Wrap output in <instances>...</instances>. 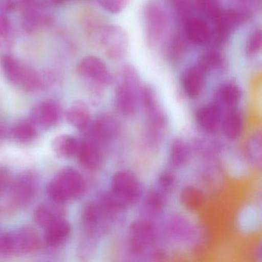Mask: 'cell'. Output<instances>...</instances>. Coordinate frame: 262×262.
Listing matches in <instances>:
<instances>
[{"mask_svg":"<svg viewBox=\"0 0 262 262\" xmlns=\"http://www.w3.org/2000/svg\"><path fill=\"white\" fill-rule=\"evenodd\" d=\"M85 182L82 174L74 168L61 170L47 186V194L51 201L65 203L78 199L85 193Z\"/></svg>","mask_w":262,"mask_h":262,"instance_id":"obj_1","label":"cell"},{"mask_svg":"<svg viewBox=\"0 0 262 262\" xmlns=\"http://www.w3.org/2000/svg\"><path fill=\"white\" fill-rule=\"evenodd\" d=\"M139 76L137 70L126 65L121 70V80L116 87V108L124 116H133L137 111L139 97Z\"/></svg>","mask_w":262,"mask_h":262,"instance_id":"obj_2","label":"cell"},{"mask_svg":"<svg viewBox=\"0 0 262 262\" xmlns=\"http://www.w3.org/2000/svg\"><path fill=\"white\" fill-rule=\"evenodd\" d=\"M143 19L147 42L156 47L162 40L168 29V13L162 4L150 0L144 7Z\"/></svg>","mask_w":262,"mask_h":262,"instance_id":"obj_3","label":"cell"},{"mask_svg":"<svg viewBox=\"0 0 262 262\" xmlns=\"http://www.w3.org/2000/svg\"><path fill=\"white\" fill-rule=\"evenodd\" d=\"M248 17L240 10H222L212 19V41L217 45H223L228 42L233 32Z\"/></svg>","mask_w":262,"mask_h":262,"instance_id":"obj_4","label":"cell"},{"mask_svg":"<svg viewBox=\"0 0 262 262\" xmlns=\"http://www.w3.org/2000/svg\"><path fill=\"white\" fill-rule=\"evenodd\" d=\"M111 191L128 205L137 202L142 194V185L139 179L128 171H119L113 176Z\"/></svg>","mask_w":262,"mask_h":262,"instance_id":"obj_5","label":"cell"},{"mask_svg":"<svg viewBox=\"0 0 262 262\" xmlns=\"http://www.w3.org/2000/svg\"><path fill=\"white\" fill-rule=\"evenodd\" d=\"M102 43L110 59L114 61L121 60L125 57L128 51V34L119 26H108L102 33Z\"/></svg>","mask_w":262,"mask_h":262,"instance_id":"obj_6","label":"cell"},{"mask_svg":"<svg viewBox=\"0 0 262 262\" xmlns=\"http://www.w3.org/2000/svg\"><path fill=\"white\" fill-rule=\"evenodd\" d=\"M157 237L156 228L147 221H136L129 228L128 245L132 252L142 254L148 245L154 243Z\"/></svg>","mask_w":262,"mask_h":262,"instance_id":"obj_7","label":"cell"},{"mask_svg":"<svg viewBox=\"0 0 262 262\" xmlns=\"http://www.w3.org/2000/svg\"><path fill=\"white\" fill-rule=\"evenodd\" d=\"M184 36L187 40L197 46H206L212 42V29L208 23L199 16L184 19Z\"/></svg>","mask_w":262,"mask_h":262,"instance_id":"obj_8","label":"cell"},{"mask_svg":"<svg viewBox=\"0 0 262 262\" xmlns=\"http://www.w3.org/2000/svg\"><path fill=\"white\" fill-rule=\"evenodd\" d=\"M78 70L82 76L102 85H108L113 82V76L105 62L96 56H87L82 59L78 67Z\"/></svg>","mask_w":262,"mask_h":262,"instance_id":"obj_9","label":"cell"},{"mask_svg":"<svg viewBox=\"0 0 262 262\" xmlns=\"http://www.w3.org/2000/svg\"><path fill=\"white\" fill-rule=\"evenodd\" d=\"M37 182L33 174L26 173L19 176L11 186L10 195L13 205L24 206L33 199L36 191Z\"/></svg>","mask_w":262,"mask_h":262,"instance_id":"obj_10","label":"cell"},{"mask_svg":"<svg viewBox=\"0 0 262 262\" xmlns=\"http://www.w3.org/2000/svg\"><path fill=\"white\" fill-rule=\"evenodd\" d=\"M61 108L55 102H43L36 105L30 113L31 122L42 128L54 126L60 120Z\"/></svg>","mask_w":262,"mask_h":262,"instance_id":"obj_11","label":"cell"},{"mask_svg":"<svg viewBox=\"0 0 262 262\" xmlns=\"http://www.w3.org/2000/svg\"><path fill=\"white\" fill-rule=\"evenodd\" d=\"M13 252L30 254L41 248L42 242L39 233L31 227H24L13 234Z\"/></svg>","mask_w":262,"mask_h":262,"instance_id":"obj_12","label":"cell"},{"mask_svg":"<svg viewBox=\"0 0 262 262\" xmlns=\"http://www.w3.org/2000/svg\"><path fill=\"white\" fill-rule=\"evenodd\" d=\"M120 130L119 120L108 113L101 115L90 126L92 136L102 141L116 139L120 133Z\"/></svg>","mask_w":262,"mask_h":262,"instance_id":"obj_13","label":"cell"},{"mask_svg":"<svg viewBox=\"0 0 262 262\" xmlns=\"http://www.w3.org/2000/svg\"><path fill=\"white\" fill-rule=\"evenodd\" d=\"M4 67L7 77L14 83L22 85L27 90H34L39 86V81L36 76L23 70L20 65L13 58L6 57Z\"/></svg>","mask_w":262,"mask_h":262,"instance_id":"obj_14","label":"cell"},{"mask_svg":"<svg viewBox=\"0 0 262 262\" xmlns=\"http://www.w3.org/2000/svg\"><path fill=\"white\" fill-rule=\"evenodd\" d=\"M206 73L197 65L188 67L181 77V85L188 97L195 99L202 93Z\"/></svg>","mask_w":262,"mask_h":262,"instance_id":"obj_15","label":"cell"},{"mask_svg":"<svg viewBox=\"0 0 262 262\" xmlns=\"http://www.w3.org/2000/svg\"><path fill=\"white\" fill-rule=\"evenodd\" d=\"M76 154L79 163L86 169L96 171L102 165V154L94 141H83L79 143Z\"/></svg>","mask_w":262,"mask_h":262,"instance_id":"obj_16","label":"cell"},{"mask_svg":"<svg viewBox=\"0 0 262 262\" xmlns=\"http://www.w3.org/2000/svg\"><path fill=\"white\" fill-rule=\"evenodd\" d=\"M199 126L207 133H214L222 123V116L220 106L215 104L204 105L196 114Z\"/></svg>","mask_w":262,"mask_h":262,"instance_id":"obj_17","label":"cell"},{"mask_svg":"<svg viewBox=\"0 0 262 262\" xmlns=\"http://www.w3.org/2000/svg\"><path fill=\"white\" fill-rule=\"evenodd\" d=\"M63 204L52 201V203L37 207L34 212L35 222L39 226L46 228L57 219H62L66 212Z\"/></svg>","mask_w":262,"mask_h":262,"instance_id":"obj_18","label":"cell"},{"mask_svg":"<svg viewBox=\"0 0 262 262\" xmlns=\"http://www.w3.org/2000/svg\"><path fill=\"white\" fill-rule=\"evenodd\" d=\"M71 232V226L65 219H59L46 228L45 242L50 248H56L66 242Z\"/></svg>","mask_w":262,"mask_h":262,"instance_id":"obj_19","label":"cell"},{"mask_svg":"<svg viewBox=\"0 0 262 262\" xmlns=\"http://www.w3.org/2000/svg\"><path fill=\"white\" fill-rule=\"evenodd\" d=\"M221 127L222 133L227 139L234 140L242 135L243 131V116L238 110L231 108L225 116L222 117Z\"/></svg>","mask_w":262,"mask_h":262,"instance_id":"obj_20","label":"cell"},{"mask_svg":"<svg viewBox=\"0 0 262 262\" xmlns=\"http://www.w3.org/2000/svg\"><path fill=\"white\" fill-rule=\"evenodd\" d=\"M67 120L73 127L85 131L91 121L90 111L86 104L83 102H74L67 110Z\"/></svg>","mask_w":262,"mask_h":262,"instance_id":"obj_21","label":"cell"},{"mask_svg":"<svg viewBox=\"0 0 262 262\" xmlns=\"http://www.w3.org/2000/svg\"><path fill=\"white\" fill-rule=\"evenodd\" d=\"M79 143L77 139L70 135L56 136L52 142V148L58 157L70 159L77 153Z\"/></svg>","mask_w":262,"mask_h":262,"instance_id":"obj_22","label":"cell"},{"mask_svg":"<svg viewBox=\"0 0 262 262\" xmlns=\"http://www.w3.org/2000/svg\"><path fill=\"white\" fill-rule=\"evenodd\" d=\"M242 92L240 87L232 82L222 84L216 92V99L220 105L232 108L240 102Z\"/></svg>","mask_w":262,"mask_h":262,"instance_id":"obj_23","label":"cell"},{"mask_svg":"<svg viewBox=\"0 0 262 262\" xmlns=\"http://www.w3.org/2000/svg\"><path fill=\"white\" fill-rule=\"evenodd\" d=\"M225 58L216 51H208L199 56L197 65L206 74L211 72L219 71L225 66Z\"/></svg>","mask_w":262,"mask_h":262,"instance_id":"obj_24","label":"cell"},{"mask_svg":"<svg viewBox=\"0 0 262 262\" xmlns=\"http://www.w3.org/2000/svg\"><path fill=\"white\" fill-rule=\"evenodd\" d=\"M189 156V148L183 140L176 139L173 141L170 147L169 159L174 166H183L188 162Z\"/></svg>","mask_w":262,"mask_h":262,"instance_id":"obj_25","label":"cell"},{"mask_svg":"<svg viewBox=\"0 0 262 262\" xmlns=\"http://www.w3.org/2000/svg\"><path fill=\"white\" fill-rule=\"evenodd\" d=\"M106 211H105L100 203L88 204L85 206V209L82 214V219H83L84 224L89 229H93L96 228L103 217L104 214Z\"/></svg>","mask_w":262,"mask_h":262,"instance_id":"obj_26","label":"cell"},{"mask_svg":"<svg viewBox=\"0 0 262 262\" xmlns=\"http://www.w3.org/2000/svg\"><path fill=\"white\" fill-rule=\"evenodd\" d=\"M186 50L185 36L176 34L171 37L167 46V56L169 61L177 62L182 59Z\"/></svg>","mask_w":262,"mask_h":262,"instance_id":"obj_27","label":"cell"},{"mask_svg":"<svg viewBox=\"0 0 262 262\" xmlns=\"http://www.w3.org/2000/svg\"><path fill=\"white\" fill-rule=\"evenodd\" d=\"M13 135L18 142L28 143L36 139L37 131L33 122L24 121L13 128Z\"/></svg>","mask_w":262,"mask_h":262,"instance_id":"obj_28","label":"cell"},{"mask_svg":"<svg viewBox=\"0 0 262 262\" xmlns=\"http://www.w3.org/2000/svg\"><path fill=\"white\" fill-rule=\"evenodd\" d=\"M193 3L194 10L200 12L211 20L223 10L220 0H193Z\"/></svg>","mask_w":262,"mask_h":262,"instance_id":"obj_29","label":"cell"},{"mask_svg":"<svg viewBox=\"0 0 262 262\" xmlns=\"http://www.w3.org/2000/svg\"><path fill=\"white\" fill-rule=\"evenodd\" d=\"M100 205L106 212H117L125 209L128 204L113 191L104 193L100 199Z\"/></svg>","mask_w":262,"mask_h":262,"instance_id":"obj_30","label":"cell"},{"mask_svg":"<svg viewBox=\"0 0 262 262\" xmlns=\"http://www.w3.org/2000/svg\"><path fill=\"white\" fill-rule=\"evenodd\" d=\"M262 47V33L260 29H256L251 32L247 39L245 44V53L248 57L257 56Z\"/></svg>","mask_w":262,"mask_h":262,"instance_id":"obj_31","label":"cell"},{"mask_svg":"<svg viewBox=\"0 0 262 262\" xmlns=\"http://www.w3.org/2000/svg\"><path fill=\"white\" fill-rule=\"evenodd\" d=\"M167 199L165 194L159 191L153 190L148 192L146 197V205L151 211H159L162 210L166 204Z\"/></svg>","mask_w":262,"mask_h":262,"instance_id":"obj_32","label":"cell"},{"mask_svg":"<svg viewBox=\"0 0 262 262\" xmlns=\"http://www.w3.org/2000/svg\"><path fill=\"white\" fill-rule=\"evenodd\" d=\"M247 153L248 157L255 163H260V157H261V141L260 136L258 137L254 136L251 138L247 145Z\"/></svg>","mask_w":262,"mask_h":262,"instance_id":"obj_33","label":"cell"},{"mask_svg":"<svg viewBox=\"0 0 262 262\" xmlns=\"http://www.w3.org/2000/svg\"><path fill=\"white\" fill-rule=\"evenodd\" d=\"M98 2L108 13L119 14L127 7L130 0H98Z\"/></svg>","mask_w":262,"mask_h":262,"instance_id":"obj_34","label":"cell"},{"mask_svg":"<svg viewBox=\"0 0 262 262\" xmlns=\"http://www.w3.org/2000/svg\"><path fill=\"white\" fill-rule=\"evenodd\" d=\"M13 252V234H0V256H9Z\"/></svg>","mask_w":262,"mask_h":262,"instance_id":"obj_35","label":"cell"},{"mask_svg":"<svg viewBox=\"0 0 262 262\" xmlns=\"http://www.w3.org/2000/svg\"><path fill=\"white\" fill-rule=\"evenodd\" d=\"M182 199L188 206L194 207L201 201V194L194 188H188L182 194Z\"/></svg>","mask_w":262,"mask_h":262,"instance_id":"obj_36","label":"cell"},{"mask_svg":"<svg viewBox=\"0 0 262 262\" xmlns=\"http://www.w3.org/2000/svg\"><path fill=\"white\" fill-rule=\"evenodd\" d=\"M158 181H159V184L161 188L165 190L170 189L174 185L176 178H174L172 173L165 171L161 173Z\"/></svg>","mask_w":262,"mask_h":262,"instance_id":"obj_37","label":"cell"},{"mask_svg":"<svg viewBox=\"0 0 262 262\" xmlns=\"http://www.w3.org/2000/svg\"><path fill=\"white\" fill-rule=\"evenodd\" d=\"M11 182L10 171L4 167H0V194L7 190Z\"/></svg>","mask_w":262,"mask_h":262,"instance_id":"obj_38","label":"cell"},{"mask_svg":"<svg viewBox=\"0 0 262 262\" xmlns=\"http://www.w3.org/2000/svg\"><path fill=\"white\" fill-rule=\"evenodd\" d=\"M243 5V9H242V11L246 13L247 15H249L250 11L252 10V8L257 6V3L259 0H239Z\"/></svg>","mask_w":262,"mask_h":262,"instance_id":"obj_39","label":"cell"},{"mask_svg":"<svg viewBox=\"0 0 262 262\" xmlns=\"http://www.w3.org/2000/svg\"><path fill=\"white\" fill-rule=\"evenodd\" d=\"M7 136V130L3 125H0V140H2Z\"/></svg>","mask_w":262,"mask_h":262,"instance_id":"obj_40","label":"cell"},{"mask_svg":"<svg viewBox=\"0 0 262 262\" xmlns=\"http://www.w3.org/2000/svg\"><path fill=\"white\" fill-rule=\"evenodd\" d=\"M67 0H54V2L56 3V4H63L64 2H66Z\"/></svg>","mask_w":262,"mask_h":262,"instance_id":"obj_41","label":"cell"},{"mask_svg":"<svg viewBox=\"0 0 262 262\" xmlns=\"http://www.w3.org/2000/svg\"><path fill=\"white\" fill-rule=\"evenodd\" d=\"M26 1H31V0H26Z\"/></svg>","mask_w":262,"mask_h":262,"instance_id":"obj_42","label":"cell"}]
</instances>
